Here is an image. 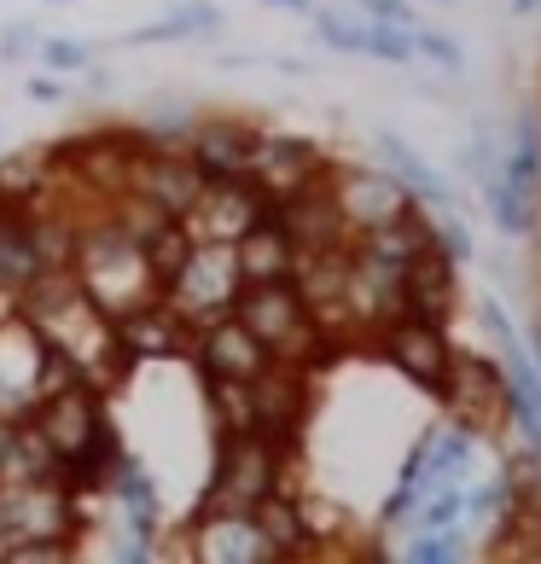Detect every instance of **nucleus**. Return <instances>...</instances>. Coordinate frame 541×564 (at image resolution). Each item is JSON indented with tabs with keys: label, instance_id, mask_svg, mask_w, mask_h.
I'll return each mask as SVG.
<instances>
[{
	"label": "nucleus",
	"instance_id": "nucleus-36",
	"mask_svg": "<svg viewBox=\"0 0 541 564\" xmlns=\"http://www.w3.org/2000/svg\"><path fill=\"white\" fill-rule=\"evenodd\" d=\"M18 420H24V413H0V471H7V454H12V436H18Z\"/></svg>",
	"mask_w": 541,
	"mask_h": 564
},
{
	"label": "nucleus",
	"instance_id": "nucleus-23",
	"mask_svg": "<svg viewBox=\"0 0 541 564\" xmlns=\"http://www.w3.org/2000/svg\"><path fill=\"white\" fill-rule=\"evenodd\" d=\"M484 198H489V221L501 227V234H512V239L535 234V193H530V186H512L501 170H495L484 181Z\"/></svg>",
	"mask_w": 541,
	"mask_h": 564
},
{
	"label": "nucleus",
	"instance_id": "nucleus-14",
	"mask_svg": "<svg viewBox=\"0 0 541 564\" xmlns=\"http://www.w3.org/2000/svg\"><path fill=\"white\" fill-rule=\"evenodd\" d=\"M251 145H257V122L245 117H193L186 129V158L204 170V181H234L251 170Z\"/></svg>",
	"mask_w": 541,
	"mask_h": 564
},
{
	"label": "nucleus",
	"instance_id": "nucleus-9",
	"mask_svg": "<svg viewBox=\"0 0 541 564\" xmlns=\"http://www.w3.org/2000/svg\"><path fill=\"white\" fill-rule=\"evenodd\" d=\"M372 344H379V355L402 372L408 384H420V390H431V395L443 390L448 361H454V349H448V332H443V326L413 321V315H397L390 326L372 332Z\"/></svg>",
	"mask_w": 541,
	"mask_h": 564
},
{
	"label": "nucleus",
	"instance_id": "nucleus-10",
	"mask_svg": "<svg viewBox=\"0 0 541 564\" xmlns=\"http://www.w3.org/2000/svg\"><path fill=\"white\" fill-rule=\"evenodd\" d=\"M186 355H193L198 379H257V372L274 361V355H268V344H262L239 315H221V321L193 326V344H186Z\"/></svg>",
	"mask_w": 541,
	"mask_h": 564
},
{
	"label": "nucleus",
	"instance_id": "nucleus-3",
	"mask_svg": "<svg viewBox=\"0 0 541 564\" xmlns=\"http://www.w3.org/2000/svg\"><path fill=\"white\" fill-rule=\"evenodd\" d=\"M239 285H245V274H239L234 245H221V239H193L186 262L175 268V280L163 285V303H170L186 326H204V321L234 315Z\"/></svg>",
	"mask_w": 541,
	"mask_h": 564
},
{
	"label": "nucleus",
	"instance_id": "nucleus-2",
	"mask_svg": "<svg viewBox=\"0 0 541 564\" xmlns=\"http://www.w3.org/2000/svg\"><path fill=\"white\" fill-rule=\"evenodd\" d=\"M285 459L291 454L257 431L216 436V459H210V477H204L193 518L198 512H251L268 489H285Z\"/></svg>",
	"mask_w": 541,
	"mask_h": 564
},
{
	"label": "nucleus",
	"instance_id": "nucleus-11",
	"mask_svg": "<svg viewBox=\"0 0 541 564\" xmlns=\"http://www.w3.org/2000/svg\"><path fill=\"white\" fill-rule=\"evenodd\" d=\"M321 175H326V158H321V145H315V140L257 129L251 170H245V181H251L262 198H274V204H280V198L303 193V186H309V181H321Z\"/></svg>",
	"mask_w": 541,
	"mask_h": 564
},
{
	"label": "nucleus",
	"instance_id": "nucleus-1",
	"mask_svg": "<svg viewBox=\"0 0 541 564\" xmlns=\"http://www.w3.org/2000/svg\"><path fill=\"white\" fill-rule=\"evenodd\" d=\"M71 274H76V285L88 291V303H94L106 321H122L129 308L152 303L158 291H163V285L152 280V268H145L140 239L122 234V227L106 216V204H94V216H82Z\"/></svg>",
	"mask_w": 541,
	"mask_h": 564
},
{
	"label": "nucleus",
	"instance_id": "nucleus-21",
	"mask_svg": "<svg viewBox=\"0 0 541 564\" xmlns=\"http://www.w3.org/2000/svg\"><path fill=\"white\" fill-rule=\"evenodd\" d=\"M221 30V7L216 0H181V7H170L163 18H152V24H140L122 35V47H170V41H204Z\"/></svg>",
	"mask_w": 541,
	"mask_h": 564
},
{
	"label": "nucleus",
	"instance_id": "nucleus-35",
	"mask_svg": "<svg viewBox=\"0 0 541 564\" xmlns=\"http://www.w3.org/2000/svg\"><path fill=\"white\" fill-rule=\"evenodd\" d=\"M30 99H47V106H53V99H65V76H35Z\"/></svg>",
	"mask_w": 541,
	"mask_h": 564
},
{
	"label": "nucleus",
	"instance_id": "nucleus-5",
	"mask_svg": "<svg viewBox=\"0 0 541 564\" xmlns=\"http://www.w3.org/2000/svg\"><path fill=\"white\" fill-rule=\"evenodd\" d=\"M326 193L338 204L349 239L413 210V193L390 170H379V163H326Z\"/></svg>",
	"mask_w": 541,
	"mask_h": 564
},
{
	"label": "nucleus",
	"instance_id": "nucleus-28",
	"mask_svg": "<svg viewBox=\"0 0 541 564\" xmlns=\"http://www.w3.org/2000/svg\"><path fill=\"white\" fill-rule=\"evenodd\" d=\"M361 58H379V65H413V30L402 24H372L367 18V47Z\"/></svg>",
	"mask_w": 541,
	"mask_h": 564
},
{
	"label": "nucleus",
	"instance_id": "nucleus-20",
	"mask_svg": "<svg viewBox=\"0 0 541 564\" xmlns=\"http://www.w3.org/2000/svg\"><path fill=\"white\" fill-rule=\"evenodd\" d=\"M379 158H385V170L413 193V204H420V210H461V204H454V193H448V181L436 175L402 134H390V129H385V134H379Z\"/></svg>",
	"mask_w": 541,
	"mask_h": 564
},
{
	"label": "nucleus",
	"instance_id": "nucleus-18",
	"mask_svg": "<svg viewBox=\"0 0 541 564\" xmlns=\"http://www.w3.org/2000/svg\"><path fill=\"white\" fill-rule=\"evenodd\" d=\"M251 518H257V530L268 535V547L280 553V564L315 553V524H309L297 489H268L257 507H251Z\"/></svg>",
	"mask_w": 541,
	"mask_h": 564
},
{
	"label": "nucleus",
	"instance_id": "nucleus-16",
	"mask_svg": "<svg viewBox=\"0 0 541 564\" xmlns=\"http://www.w3.org/2000/svg\"><path fill=\"white\" fill-rule=\"evenodd\" d=\"M454 308H461V262H448L443 250L431 245L425 257L402 274V315L431 321V326H448Z\"/></svg>",
	"mask_w": 541,
	"mask_h": 564
},
{
	"label": "nucleus",
	"instance_id": "nucleus-19",
	"mask_svg": "<svg viewBox=\"0 0 541 564\" xmlns=\"http://www.w3.org/2000/svg\"><path fill=\"white\" fill-rule=\"evenodd\" d=\"M234 257H239V274L245 280H285L291 268H297V245H291V234L280 227V216L268 210L262 221H251L234 239Z\"/></svg>",
	"mask_w": 541,
	"mask_h": 564
},
{
	"label": "nucleus",
	"instance_id": "nucleus-4",
	"mask_svg": "<svg viewBox=\"0 0 541 564\" xmlns=\"http://www.w3.org/2000/svg\"><path fill=\"white\" fill-rule=\"evenodd\" d=\"M0 530L12 541H76L82 535V495L41 477V484H7L0 489Z\"/></svg>",
	"mask_w": 541,
	"mask_h": 564
},
{
	"label": "nucleus",
	"instance_id": "nucleus-15",
	"mask_svg": "<svg viewBox=\"0 0 541 564\" xmlns=\"http://www.w3.org/2000/svg\"><path fill=\"white\" fill-rule=\"evenodd\" d=\"M117 326V344L134 355V361H175V355H186V344H193V326H186L170 303H163V291L152 303H140L129 308Z\"/></svg>",
	"mask_w": 541,
	"mask_h": 564
},
{
	"label": "nucleus",
	"instance_id": "nucleus-37",
	"mask_svg": "<svg viewBox=\"0 0 541 564\" xmlns=\"http://www.w3.org/2000/svg\"><path fill=\"white\" fill-rule=\"evenodd\" d=\"M262 7H274V12H315V0H262Z\"/></svg>",
	"mask_w": 541,
	"mask_h": 564
},
{
	"label": "nucleus",
	"instance_id": "nucleus-8",
	"mask_svg": "<svg viewBox=\"0 0 541 564\" xmlns=\"http://www.w3.org/2000/svg\"><path fill=\"white\" fill-rule=\"evenodd\" d=\"M122 193H140L145 204H158L163 216L181 221L198 204V193H204V170L186 158V145H140Z\"/></svg>",
	"mask_w": 541,
	"mask_h": 564
},
{
	"label": "nucleus",
	"instance_id": "nucleus-34",
	"mask_svg": "<svg viewBox=\"0 0 541 564\" xmlns=\"http://www.w3.org/2000/svg\"><path fill=\"white\" fill-rule=\"evenodd\" d=\"M356 12H361V18H372V24H402V30L420 24L408 0H356Z\"/></svg>",
	"mask_w": 541,
	"mask_h": 564
},
{
	"label": "nucleus",
	"instance_id": "nucleus-24",
	"mask_svg": "<svg viewBox=\"0 0 541 564\" xmlns=\"http://www.w3.org/2000/svg\"><path fill=\"white\" fill-rule=\"evenodd\" d=\"M204 408H210L216 436L251 431V379H204Z\"/></svg>",
	"mask_w": 541,
	"mask_h": 564
},
{
	"label": "nucleus",
	"instance_id": "nucleus-7",
	"mask_svg": "<svg viewBox=\"0 0 541 564\" xmlns=\"http://www.w3.org/2000/svg\"><path fill=\"white\" fill-rule=\"evenodd\" d=\"M309 420V367L268 361L251 379V431L268 436L274 448L297 454V431Z\"/></svg>",
	"mask_w": 541,
	"mask_h": 564
},
{
	"label": "nucleus",
	"instance_id": "nucleus-13",
	"mask_svg": "<svg viewBox=\"0 0 541 564\" xmlns=\"http://www.w3.org/2000/svg\"><path fill=\"white\" fill-rule=\"evenodd\" d=\"M186 553L204 564H280V553L268 547V535L257 530L251 512H198L186 524Z\"/></svg>",
	"mask_w": 541,
	"mask_h": 564
},
{
	"label": "nucleus",
	"instance_id": "nucleus-27",
	"mask_svg": "<svg viewBox=\"0 0 541 564\" xmlns=\"http://www.w3.org/2000/svg\"><path fill=\"white\" fill-rule=\"evenodd\" d=\"M425 216H431V245L443 250L448 262L466 268L477 257V239H472V227L461 221V210H425Z\"/></svg>",
	"mask_w": 541,
	"mask_h": 564
},
{
	"label": "nucleus",
	"instance_id": "nucleus-17",
	"mask_svg": "<svg viewBox=\"0 0 541 564\" xmlns=\"http://www.w3.org/2000/svg\"><path fill=\"white\" fill-rule=\"evenodd\" d=\"M274 216H280V227L291 234V245H297V250H332V245H349V227H344L338 204H332V193H326V175H321V181H309L303 193L280 198V204H274Z\"/></svg>",
	"mask_w": 541,
	"mask_h": 564
},
{
	"label": "nucleus",
	"instance_id": "nucleus-39",
	"mask_svg": "<svg viewBox=\"0 0 541 564\" xmlns=\"http://www.w3.org/2000/svg\"><path fill=\"white\" fill-rule=\"evenodd\" d=\"M535 7H541V0H512V12H518V18H530Z\"/></svg>",
	"mask_w": 541,
	"mask_h": 564
},
{
	"label": "nucleus",
	"instance_id": "nucleus-22",
	"mask_svg": "<svg viewBox=\"0 0 541 564\" xmlns=\"http://www.w3.org/2000/svg\"><path fill=\"white\" fill-rule=\"evenodd\" d=\"M53 186H58V163H47V152L0 158V204H35V198H53Z\"/></svg>",
	"mask_w": 541,
	"mask_h": 564
},
{
	"label": "nucleus",
	"instance_id": "nucleus-38",
	"mask_svg": "<svg viewBox=\"0 0 541 564\" xmlns=\"http://www.w3.org/2000/svg\"><path fill=\"white\" fill-rule=\"evenodd\" d=\"M274 70H280V76H309L303 58H274Z\"/></svg>",
	"mask_w": 541,
	"mask_h": 564
},
{
	"label": "nucleus",
	"instance_id": "nucleus-6",
	"mask_svg": "<svg viewBox=\"0 0 541 564\" xmlns=\"http://www.w3.org/2000/svg\"><path fill=\"white\" fill-rule=\"evenodd\" d=\"M436 395H443L454 420H461L466 431H477V436H489V431L507 425V372L495 367L489 355L454 349L448 379H443V390H436Z\"/></svg>",
	"mask_w": 541,
	"mask_h": 564
},
{
	"label": "nucleus",
	"instance_id": "nucleus-26",
	"mask_svg": "<svg viewBox=\"0 0 541 564\" xmlns=\"http://www.w3.org/2000/svg\"><path fill=\"white\" fill-rule=\"evenodd\" d=\"M140 250H145V268H152V280H158V285H170V280H175V268L186 262V250H193V234H186V221H163Z\"/></svg>",
	"mask_w": 541,
	"mask_h": 564
},
{
	"label": "nucleus",
	"instance_id": "nucleus-29",
	"mask_svg": "<svg viewBox=\"0 0 541 564\" xmlns=\"http://www.w3.org/2000/svg\"><path fill=\"white\" fill-rule=\"evenodd\" d=\"M466 547H461V530H413V541L402 547V558L413 564H454Z\"/></svg>",
	"mask_w": 541,
	"mask_h": 564
},
{
	"label": "nucleus",
	"instance_id": "nucleus-31",
	"mask_svg": "<svg viewBox=\"0 0 541 564\" xmlns=\"http://www.w3.org/2000/svg\"><path fill=\"white\" fill-rule=\"evenodd\" d=\"M413 58H431V65H443V70H466L461 41L436 35V30H425V24H413Z\"/></svg>",
	"mask_w": 541,
	"mask_h": 564
},
{
	"label": "nucleus",
	"instance_id": "nucleus-25",
	"mask_svg": "<svg viewBox=\"0 0 541 564\" xmlns=\"http://www.w3.org/2000/svg\"><path fill=\"white\" fill-rule=\"evenodd\" d=\"M309 18H315V41H321V47L361 58V47H367V18H361V12H344V7H315Z\"/></svg>",
	"mask_w": 541,
	"mask_h": 564
},
{
	"label": "nucleus",
	"instance_id": "nucleus-32",
	"mask_svg": "<svg viewBox=\"0 0 541 564\" xmlns=\"http://www.w3.org/2000/svg\"><path fill=\"white\" fill-rule=\"evenodd\" d=\"M35 47H41V30L30 24V18L0 24V58H7V65H24V58H35Z\"/></svg>",
	"mask_w": 541,
	"mask_h": 564
},
{
	"label": "nucleus",
	"instance_id": "nucleus-12",
	"mask_svg": "<svg viewBox=\"0 0 541 564\" xmlns=\"http://www.w3.org/2000/svg\"><path fill=\"white\" fill-rule=\"evenodd\" d=\"M268 210H274V198H262L245 175H234V181H204V193H198V204L186 210L181 221H186V234L193 239H221V245H234L251 221H262Z\"/></svg>",
	"mask_w": 541,
	"mask_h": 564
},
{
	"label": "nucleus",
	"instance_id": "nucleus-30",
	"mask_svg": "<svg viewBox=\"0 0 541 564\" xmlns=\"http://www.w3.org/2000/svg\"><path fill=\"white\" fill-rule=\"evenodd\" d=\"M35 58H41V70H53V76H76V70L88 65L94 53L82 47V41H71V35H41Z\"/></svg>",
	"mask_w": 541,
	"mask_h": 564
},
{
	"label": "nucleus",
	"instance_id": "nucleus-41",
	"mask_svg": "<svg viewBox=\"0 0 541 564\" xmlns=\"http://www.w3.org/2000/svg\"><path fill=\"white\" fill-rule=\"evenodd\" d=\"M47 7H65V0H47Z\"/></svg>",
	"mask_w": 541,
	"mask_h": 564
},
{
	"label": "nucleus",
	"instance_id": "nucleus-33",
	"mask_svg": "<svg viewBox=\"0 0 541 564\" xmlns=\"http://www.w3.org/2000/svg\"><path fill=\"white\" fill-rule=\"evenodd\" d=\"M71 553H76V541H12L0 558L7 564H65Z\"/></svg>",
	"mask_w": 541,
	"mask_h": 564
},
{
	"label": "nucleus",
	"instance_id": "nucleus-40",
	"mask_svg": "<svg viewBox=\"0 0 541 564\" xmlns=\"http://www.w3.org/2000/svg\"><path fill=\"white\" fill-rule=\"evenodd\" d=\"M0 553H7V530H0Z\"/></svg>",
	"mask_w": 541,
	"mask_h": 564
}]
</instances>
